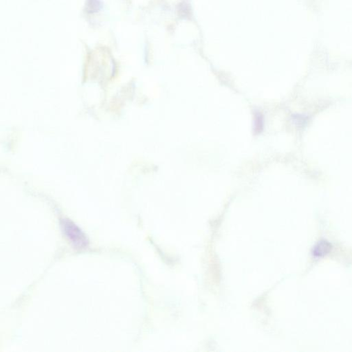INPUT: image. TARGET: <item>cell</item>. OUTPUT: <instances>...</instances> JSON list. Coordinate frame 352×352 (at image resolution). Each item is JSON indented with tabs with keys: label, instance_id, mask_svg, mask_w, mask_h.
Listing matches in <instances>:
<instances>
[{
	"label": "cell",
	"instance_id": "cell-1",
	"mask_svg": "<svg viewBox=\"0 0 352 352\" xmlns=\"http://www.w3.org/2000/svg\"><path fill=\"white\" fill-rule=\"evenodd\" d=\"M65 235L71 240L72 243L75 244L78 247H84L86 245V240L84 234L73 223L65 221L63 224Z\"/></svg>",
	"mask_w": 352,
	"mask_h": 352
},
{
	"label": "cell",
	"instance_id": "cell-2",
	"mask_svg": "<svg viewBox=\"0 0 352 352\" xmlns=\"http://www.w3.org/2000/svg\"><path fill=\"white\" fill-rule=\"evenodd\" d=\"M331 245L328 242H320L314 249V254L315 256H321L328 253L330 251Z\"/></svg>",
	"mask_w": 352,
	"mask_h": 352
}]
</instances>
